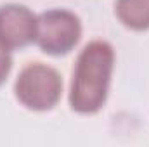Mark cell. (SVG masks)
I'll use <instances>...</instances> for the list:
<instances>
[{
    "instance_id": "6da1fadb",
    "label": "cell",
    "mask_w": 149,
    "mask_h": 147,
    "mask_svg": "<svg viewBox=\"0 0 149 147\" xmlns=\"http://www.w3.org/2000/svg\"><path fill=\"white\" fill-rule=\"evenodd\" d=\"M116 54L109 42L92 40L78 54L70 85V107L78 114H95L108 102Z\"/></svg>"
},
{
    "instance_id": "7a4b0ae2",
    "label": "cell",
    "mask_w": 149,
    "mask_h": 147,
    "mask_svg": "<svg viewBox=\"0 0 149 147\" xmlns=\"http://www.w3.org/2000/svg\"><path fill=\"white\" fill-rule=\"evenodd\" d=\"M14 95L30 111L45 112L57 106L63 95V78L59 71L43 62L26 64L16 78Z\"/></svg>"
},
{
    "instance_id": "3957f363",
    "label": "cell",
    "mask_w": 149,
    "mask_h": 147,
    "mask_svg": "<svg viewBox=\"0 0 149 147\" xmlns=\"http://www.w3.org/2000/svg\"><path fill=\"white\" fill-rule=\"evenodd\" d=\"M81 21L68 9H50L37 16L38 49L52 57L68 55L81 38Z\"/></svg>"
},
{
    "instance_id": "277c9868",
    "label": "cell",
    "mask_w": 149,
    "mask_h": 147,
    "mask_svg": "<svg viewBox=\"0 0 149 147\" xmlns=\"http://www.w3.org/2000/svg\"><path fill=\"white\" fill-rule=\"evenodd\" d=\"M37 37V14L21 3L0 5V43L9 50H19Z\"/></svg>"
},
{
    "instance_id": "5b68a950",
    "label": "cell",
    "mask_w": 149,
    "mask_h": 147,
    "mask_svg": "<svg viewBox=\"0 0 149 147\" xmlns=\"http://www.w3.org/2000/svg\"><path fill=\"white\" fill-rule=\"evenodd\" d=\"M114 14L118 21L132 31L149 30V0H116Z\"/></svg>"
},
{
    "instance_id": "8992f818",
    "label": "cell",
    "mask_w": 149,
    "mask_h": 147,
    "mask_svg": "<svg viewBox=\"0 0 149 147\" xmlns=\"http://www.w3.org/2000/svg\"><path fill=\"white\" fill-rule=\"evenodd\" d=\"M12 50H9L7 47H3L0 43V87L5 83L7 76L12 69Z\"/></svg>"
}]
</instances>
